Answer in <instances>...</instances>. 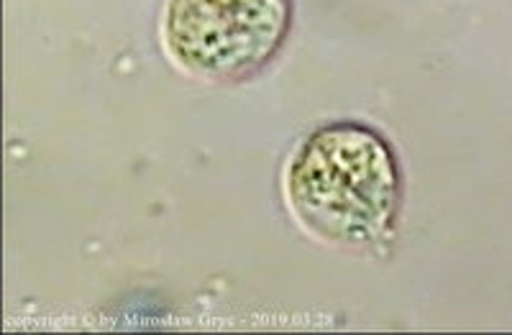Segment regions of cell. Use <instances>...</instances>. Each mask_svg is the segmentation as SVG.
Segmentation results:
<instances>
[{
  "label": "cell",
  "mask_w": 512,
  "mask_h": 335,
  "mask_svg": "<svg viewBox=\"0 0 512 335\" xmlns=\"http://www.w3.org/2000/svg\"><path fill=\"white\" fill-rule=\"evenodd\" d=\"M285 195L313 236L354 249L382 246L400 215V162L372 126L328 123L308 133L290 156Z\"/></svg>",
  "instance_id": "obj_1"
},
{
  "label": "cell",
  "mask_w": 512,
  "mask_h": 335,
  "mask_svg": "<svg viewBox=\"0 0 512 335\" xmlns=\"http://www.w3.org/2000/svg\"><path fill=\"white\" fill-rule=\"evenodd\" d=\"M292 0H169L164 49L187 75L244 82L285 47Z\"/></svg>",
  "instance_id": "obj_2"
}]
</instances>
